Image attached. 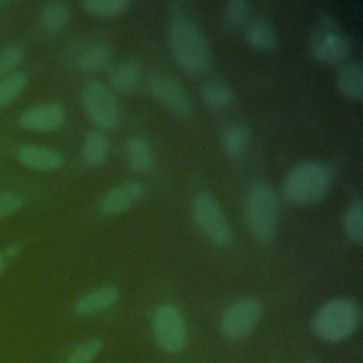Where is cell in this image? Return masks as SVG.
I'll list each match as a JSON object with an SVG mask.
<instances>
[{"mask_svg": "<svg viewBox=\"0 0 363 363\" xmlns=\"http://www.w3.org/2000/svg\"><path fill=\"white\" fill-rule=\"evenodd\" d=\"M251 140V130L244 123H234L228 126L221 138L224 152L230 157H238L244 153Z\"/></svg>", "mask_w": 363, "mask_h": 363, "instance_id": "603a6c76", "label": "cell"}, {"mask_svg": "<svg viewBox=\"0 0 363 363\" xmlns=\"http://www.w3.org/2000/svg\"><path fill=\"white\" fill-rule=\"evenodd\" d=\"M69 7L64 1H48L41 9V24L47 31H60L69 21Z\"/></svg>", "mask_w": 363, "mask_h": 363, "instance_id": "cb8c5ba5", "label": "cell"}, {"mask_svg": "<svg viewBox=\"0 0 363 363\" xmlns=\"http://www.w3.org/2000/svg\"><path fill=\"white\" fill-rule=\"evenodd\" d=\"M101 349L102 342L99 339H88L75 347L67 363H91L98 356Z\"/></svg>", "mask_w": 363, "mask_h": 363, "instance_id": "83f0119b", "label": "cell"}, {"mask_svg": "<svg viewBox=\"0 0 363 363\" xmlns=\"http://www.w3.org/2000/svg\"><path fill=\"white\" fill-rule=\"evenodd\" d=\"M247 44L261 52H269L278 45V35L272 24L265 20L248 21L244 31Z\"/></svg>", "mask_w": 363, "mask_h": 363, "instance_id": "ac0fdd59", "label": "cell"}, {"mask_svg": "<svg viewBox=\"0 0 363 363\" xmlns=\"http://www.w3.org/2000/svg\"><path fill=\"white\" fill-rule=\"evenodd\" d=\"M112 48L106 43H94L82 48L75 57V65L82 72H99L112 62Z\"/></svg>", "mask_w": 363, "mask_h": 363, "instance_id": "e0dca14e", "label": "cell"}, {"mask_svg": "<svg viewBox=\"0 0 363 363\" xmlns=\"http://www.w3.org/2000/svg\"><path fill=\"white\" fill-rule=\"evenodd\" d=\"M4 262H6V257H4L3 252H0V272H1L3 267H4Z\"/></svg>", "mask_w": 363, "mask_h": 363, "instance_id": "4dcf8cb0", "label": "cell"}, {"mask_svg": "<svg viewBox=\"0 0 363 363\" xmlns=\"http://www.w3.org/2000/svg\"><path fill=\"white\" fill-rule=\"evenodd\" d=\"M312 57L326 65H342L350 54V41L343 28L329 16L322 14L311 33Z\"/></svg>", "mask_w": 363, "mask_h": 363, "instance_id": "5b68a950", "label": "cell"}, {"mask_svg": "<svg viewBox=\"0 0 363 363\" xmlns=\"http://www.w3.org/2000/svg\"><path fill=\"white\" fill-rule=\"evenodd\" d=\"M224 21L230 27H241L248 24L251 14V4L245 0H230L224 4Z\"/></svg>", "mask_w": 363, "mask_h": 363, "instance_id": "4316f807", "label": "cell"}, {"mask_svg": "<svg viewBox=\"0 0 363 363\" xmlns=\"http://www.w3.org/2000/svg\"><path fill=\"white\" fill-rule=\"evenodd\" d=\"M169 48L177 67L190 77L204 75L213 65L210 44L199 24L180 3H172Z\"/></svg>", "mask_w": 363, "mask_h": 363, "instance_id": "6da1fadb", "label": "cell"}, {"mask_svg": "<svg viewBox=\"0 0 363 363\" xmlns=\"http://www.w3.org/2000/svg\"><path fill=\"white\" fill-rule=\"evenodd\" d=\"M65 121L64 109L57 104H41L26 109L20 115L23 128L35 132H51L62 126Z\"/></svg>", "mask_w": 363, "mask_h": 363, "instance_id": "7c38bea8", "label": "cell"}, {"mask_svg": "<svg viewBox=\"0 0 363 363\" xmlns=\"http://www.w3.org/2000/svg\"><path fill=\"white\" fill-rule=\"evenodd\" d=\"M153 336L157 346L166 353H177L186 343V323L180 311L172 305H160L152 320Z\"/></svg>", "mask_w": 363, "mask_h": 363, "instance_id": "9c48e42d", "label": "cell"}, {"mask_svg": "<svg viewBox=\"0 0 363 363\" xmlns=\"http://www.w3.org/2000/svg\"><path fill=\"white\" fill-rule=\"evenodd\" d=\"M337 91L350 101H362L363 96V67L359 61H346L339 65L335 77Z\"/></svg>", "mask_w": 363, "mask_h": 363, "instance_id": "9a60e30c", "label": "cell"}, {"mask_svg": "<svg viewBox=\"0 0 363 363\" xmlns=\"http://www.w3.org/2000/svg\"><path fill=\"white\" fill-rule=\"evenodd\" d=\"M279 200L264 180L254 182L245 197V223L250 234L259 244H271L277 234Z\"/></svg>", "mask_w": 363, "mask_h": 363, "instance_id": "3957f363", "label": "cell"}, {"mask_svg": "<svg viewBox=\"0 0 363 363\" xmlns=\"http://www.w3.org/2000/svg\"><path fill=\"white\" fill-rule=\"evenodd\" d=\"M82 7L86 13L96 17H118L128 11L130 7L129 0H85Z\"/></svg>", "mask_w": 363, "mask_h": 363, "instance_id": "d4e9b609", "label": "cell"}, {"mask_svg": "<svg viewBox=\"0 0 363 363\" xmlns=\"http://www.w3.org/2000/svg\"><path fill=\"white\" fill-rule=\"evenodd\" d=\"M27 77L23 72H11L0 78V106L11 104L26 88Z\"/></svg>", "mask_w": 363, "mask_h": 363, "instance_id": "484cf974", "label": "cell"}, {"mask_svg": "<svg viewBox=\"0 0 363 363\" xmlns=\"http://www.w3.org/2000/svg\"><path fill=\"white\" fill-rule=\"evenodd\" d=\"M147 88L153 99L177 116H190L193 104L184 85L172 74L156 71L147 78Z\"/></svg>", "mask_w": 363, "mask_h": 363, "instance_id": "ba28073f", "label": "cell"}, {"mask_svg": "<svg viewBox=\"0 0 363 363\" xmlns=\"http://www.w3.org/2000/svg\"><path fill=\"white\" fill-rule=\"evenodd\" d=\"M262 315V305L255 298H240L227 306L221 316L220 328L230 339H242L257 326Z\"/></svg>", "mask_w": 363, "mask_h": 363, "instance_id": "30bf717a", "label": "cell"}, {"mask_svg": "<svg viewBox=\"0 0 363 363\" xmlns=\"http://www.w3.org/2000/svg\"><path fill=\"white\" fill-rule=\"evenodd\" d=\"M18 160L37 172H52L64 164V155L52 147L41 145H24L17 152Z\"/></svg>", "mask_w": 363, "mask_h": 363, "instance_id": "4fadbf2b", "label": "cell"}, {"mask_svg": "<svg viewBox=\"0 0 363 363\" xmlns=\"http://www.w3.org/2000/svg\"><path fill=\"white\" fill-rule=\"evenodd\" d=\"M203 104L211 111H224L234 101V92L228 84L220 79L207 81L200 92Z\"/></svg>", "mask_w": 363, "mask_h": 363, "instance_id": "44dd1931", "label": "cell"}, {"mask_svg": "<svg viewBox=\"0 0 363 363\" xmlns=\"http://www.w3.org/2000/svg\"><path fill=\"white\" fill-rule=\"evenodd\" d=\"M128 167L135 173H146L153 166V152L150 143L143 136H132L126 142Z\"/></svg>", "mask_w": 363, "mask_h": 363, "instance_id": "ffe728a7", "label": "cell"}, {"mask_svg": "<svg viewBox=\"0 0 363 363\" xmlns=\"http://www.w3.org/2000/svg\"><path fill=\"white\" fill-rule=\"evenodd\" d=\"M360 308L346 298H335L325 302L315 313L312 329L325 342L336 343L350 336L359 326Z\"/></svg>", "mask_w": 363, "mask_h": 363, "instance_id": "277c9868", "label": "cell"}, {"mask_svg": "<svg viewBox=\"0 0 363 363\" xmlns=\"http://www.w3.org/2000/svg\"><path fill=\"white\" fill-rule=\"evenodd\" d=\"M190 214L197 228L216 245L227 247L233 241V228L220 207L218 200L208 191L197 193L190 204Z\"/></svg>", "mask_w": 363, "mask_h": 363, "instance_id": "8992f818", "label": "cell"}, {"mask_svg": "<svg viewBox=\"0 0 363 363\" xmlns=\"http://www.w3.org/2000/svg\"><path fill=\"white\" fill-rule=\"evenodd\" d=\"M342 228L346 237L356 245L363 242V201L362 199L352 200L343 211Z\"/></svg>", "mask_w": 363, "mask_h": 363, "instance_id": "7402d4cb", "label": "cell"}, {"mask_svg": "<svg viewBox=\"0 0 363 363\" xmlns=\"http://www.w3.org/2000/svg\"><path fill=\"white\" fill-rule=\"evenodd\" d=\"M23 204H24V199L21 194L16 191H1L0 193V220L20 210Z\"/></svg>", "mask_w": 363, "mask_h": 363, "instance_id": "f546056e", "label": "cell"}, {"mask_svg": "<svg viewBox=\"0 0 363 363\" xmlns=\"http://www.w3.org/2000/svg\"><path fill=\"white\" fill-rule=\"evenodd\" d=\"M81 104L86 118L102 130L115 129L121 122V111L115 94L98 79L84 84Z\"/></svg>", "mask_w": 363, "mask_h": 363, "instance_id": "52a82bcc", "label": "cell"}, {"mask_svg": "<svg viewBox=\"0 0 363 363\" xmlns=\"http://www.w3.org/2000/svg\"><path fill=\"white\" fill-rule=\"evenodd\" d=\"M24 51L18 44H10L0 52V77H6L23 61Z\"/></svg>", "mask_w": 363, "mask_h": 363, "instance_id": "f1b7e54d", "label": "cell"}, {"mask_svg": "<svg viewBox=\"0 0 363 363\" xmlns=\"http://www.w3.org/2000/svg\"><path fill=\"white\" fill-rule=\"evenodd\" d=\"M118 299H119V289L113 285H106L81 296L77 301L74 309H75V313L81 316L95 315L98 312L112 308L118 302Z\"/></svg>", "mask_w": 363, "mask_h": 363, "instance_id": "2e32d148", "label": "cell"}, {"mask_svg": "<svg viewBox=\"0 0 363 363\" xmlns=\"http://www.w3.org/2000/svg\"><path fill=\"white\" fill-rule=\"evenodd\" d=\"M109 138L99 129L88 130L82 142V157L89 166H101L109 156Z\"/></svg>", "mask_w": 363, "mask_h": 363, "instance_id": "d6986e66", "label": "cell"}, {"mask_svg": "<svg viewBox=\"0 0 363 363\" xmlns=\"http://www.w3.org/2000/svg\"><path fill=\"white\" fill-rule=\"evenodd\" d=\"M146 190L142 183L136 180L122 182L111 187L101 200V211L106 216H118L133 207Z\"/></svg>", "mask_w": 363, "mask_h": 363, "instance_id": "8fae6325", "label": "cell"}, {"mask_svg": "<svg viewBox=\"0 0 363 363\" xmlns=\"http://www.w3.org/2000/svg\"><path fill=\"white\" fill-rule=\"evenodd\" d=\"M332 184V170L318 160H303L295 164L285 176L282 197L296 206H311L320 201Z\"/></svg>", "mask_w": 363, "mask_h": 363, "instance_id": "7a4b0ae2", "label": "cell"}, {"mask_svg": "<svg viewBox=\"0 0 363 363\" xmlns=\"http://www.w3.org/2000/svg\"><path fill=\"white\" fill-rule=\"evenodd\" d=\"M142 82V65L139 61L128 58L115 64L108 74V86L112 92L132 94Z\"/></svg>", "mask_w": 363, "mask_h": 363, "instance_id": "5bb4252c", "label": "cell"}]
</instances>
